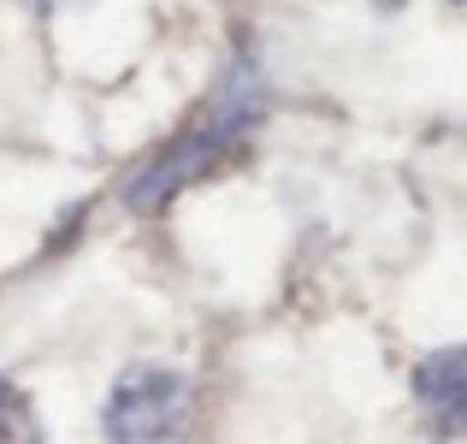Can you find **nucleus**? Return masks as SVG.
<instances>
[{
	"label": "nucleus",
	"instance_id": "20e7f679",
	"mask_svg": "<svg viewBox=\"0 0 467 444\" xmlns=\"http://www.w3.org/2000/svg\"><path fill=\"white\" fill-rule=\"evenodd\" d=\"M0 444H42V421H36V403L0 374Z\"/></svg>",
	"mask_w": 467,
	"mask_h": 444
},
{
	"label": "nucleus",
	"instance_id": "f03ea898",
	"mask_svg": "<svg viewBox=\"0 0 467 444\" xmlns=\"http://www.w3.org/2000/svg\"><path fill=\"white\" fill-rule=\"evenodd\" d=\"M183 427H190V379L160 362L125 367L101 403L107 444H183Z\"/></svg>",
	"mask_w": 467,
	"mask_h": 444
},
{
	"label": "nucleus",
	"instance_id": "7ed1b4c3",
	"mask_svg": "<svg viewBox=\"0 0 467 444\" xmlns=\"http://www.w3.org/2000/svg\"><path fill=\"white\" fill-rule=\"evenodd\" d=\"M409 386L438 433H456V439L467 433V344H444V350L420 355Z\"/></svg>",
	"mask_w": 467,
	"mask_h": 444
},
{
	"label": "nucleus",
	"instance_id": "f257e3e1",
	"mask_svg": "<svg viewBox=\"0 0 467 444\" xmlns=\"http://www.w3.org/2000/svg\"><path fill=\"white\" fill-rule=\"evenodd\" d=\"M261 119H266V66H261V54L243 42L237 54H231V66L219 71V83L202 101V113L125 178V207L130 214H160L178 190H190L207 172L225 166V160L261 131Z\"/></svg>",
	"mask_w": 467,
	"mask_h": 444
},
{
	"label": "nucleus",
	"instance_id": "39448f33",
	"mask_svg": "<svg viewBox=\"0 0 467 444\" xmlns=\"http://www.w3.org/2000/svg\"><path fill=\"white\" fill-rule=\"evenodd\" d=\"M24 6H59V0H24Z\"/></svg>",
	"mask_w": 467,
	"mask_h": 444
}]
</instances>
